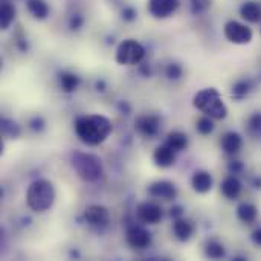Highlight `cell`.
<instances>
[{"label": "cell", "instance_id": "26", "mask_svg": "<svg viewBox=\"0 0 261 261\" xmlns=\"http://www.w3.org/2000/svg\"><path fill=\"white\" fill-rule=\"evenodd\" d=\"M197 132L200 135H211L214 132V122L213 118L210 116H203L197 121Z\"/></svg>", "mask_w": 261, "mask_h": 261}, {"label": "cell", "instance_id": "14", "mask_svg": "<svg viewBox=\"0 0 261 261\" xmlns=\"http://www.w3.org/2000/svg\"><path fill=\"white\" fill-rule=\"evenodd\" d=\"M191 185L196 193L205 194L213 188V176L208 171H196L191 179Z\"/></svg>", "mask_w": 261, "mask_h": 261}, {"label": "cell", "instance_id": "19", "mask_svg": "<svg viewBox=\"0 0 261 261\" xmlns=\"http://www.w3.org/2000/svg\"><path fill=\"white\" fill-rule=\"evenodd\" d=\"M173 231L174 236L180 240V242H187L191 239L193 232H194V226L191 225V222L184 220V219H176L174 225H173Z\"/></svg>", "mask_w": 261, "mask_h": 261}, {"label": "cell", "instance_id": "17", "mask_svg": "<svg viewBox=\"0 0 261 261\" xmlns=\"http://www.w3.org/2000/svg\"><path fill=\"white\" fill-rule=\"evenodd\" d=\"M240 15L249 23H258L261 21V6L257 2H246L240 8Z\"/></svg>", "mask_w": 261, "mask_h": 261}, {"label": "cell", "instance_id": "28", "mask_svg": "<svg viewBox=\"0 0 261 261\" xmlns=\"http://www.w3.org/2000/svg\"><path fill=\"white\" fill-rule=\"evenodd\" d=\"M248 127L252 133H260L261 132V113H254L249 121H248Z\"/></svg>", "mask_w": 261, "mask_h": 261}, {"label": "cell", "instance_id": "33", "mask_svg": "<svg viewBox=\"0 0 261 261\" xmlns=\"http://www.w3.org/2000/svg\"><path fill=\"white\" fill-rule=\"evenodd\" d=\"M252 242L255 243V245H258V246H261V228H258V229H255L254 232H252Z\"/></svg>", "mask_w": 261, "mask_h": 261}, {"label": "cell", "instance_id": "21", "mask_svg": "<svg viewBox=\"0 0 261 261\" xmlns=\"http://www.w3.org/2000/svg\"><path fill=\"white\" fill-rule=\"evenodd\" d=\"M15 17V8L11 2L5 0L2 2V8H0V23H2V29H8L9 24L14 21Z\"/></svg>", "mask_w": 261, "mask_h": 261}, {"label": "cell", "instance_id": "29", "mask_svg": "<svg viewBox=\"0 0 261 261\" xmlns=\"http://www.w3.org/2000/svg\"><path fill=\"white\" fill-rule=\"evenodd\" d=\"M213 5V0H191V8L196 14L205 12Z\"/></svg>", "mask_w": 261, "mask_h": 261}, {"label": "cell", "instance_id": "4", "mask_svg": "<svg viewBox=\"0 0 261 261\" xmlns=\"http://www.w3.org/2000/svg\"><path fill=\"white\" fill-rule=\"evenodd\" d=\"M72 167L84 182H96L102 176L101 159L89 153H75L72 156Z\"/></svg>", "mask_w": 261, "mask_h": 261}, {"label": "cell", "instance_id": "37", "mask_svg": "<svg viewBox=\"0 0 261 261\" xmlns=\"http://www.w3.org/2000/svg\"><path fill=\"white\" fill-rule=\"evenodd\" d=\"M254 185H255V188H261V177H255Z\"/></svg>", "mask_w": 261, "mask_h": 261}, {"label": "cell", "instance_id": "27", "mask_svg": "<svg viewBox=\"0 0 261 261\" xmlns=\"http://www.w3.org/2000/svg\"><path fill=\"white\" fill-rule=\"evenodd\" d=\"M2 132H3L5 135L11 136V138H15V136L20 135L18 125H17L14 121H11V119H2Z\"/></svg>", "mask_w": 261, "mask_h": 261}, {"label": "cell", "instance_id": "13", "mask_svg": "<svg viewBox=\"0 0 261 261\" xmlns=\"http://www.w3.org/2000/svg\"><path fill=\"white\" fill-rule=\"evenodd\" d=\"M222 148L225 153L228 154H236L240 151L242 145H243V139H242V135L237 133V132H228L223 135L222 138Z\"/></svg>", "mask_w": 261, "mask_h": 261}, {"label": "cell", "instance_id": "5", "mask_svg": "<svg viewBox=\"0 0 261 261\" xmlns=\"http://www.w3.org/2000/svg\"><path fill=\"white\" fill-rule=\"evenodd\" d=\"M144 57H145L144 46L133 38H127V40L121 41L116 49V63L121 66L138 64L144 60Z\"/></svg>", "mask_w": 261, "mask_h": 261}, {"label": "cell", "instance_id": "16", "mask_svg": "<svg viewBox=\"0 0 261 261\" xmlns=\"http://www.w3.org/2000/svg\"><path fill=\"white\" fill-rule=\"evenodd\" d=\"M220 190H222V194H223L226 199L234 200V199H237V197L240 196V193H242V182H240L234 174H232V176H228V177L222 182Z\"/></svg>", "mask_w": 261, "mask_h": 261}, {"label": "cell", "instance_id": "35", "mask_svg": "<svg viewBox=\"0 0 261 261\" xmlns=\"http://www.w3.org/2000/svg\"><path fill=\"white\" fill-rule=\"evenodd\" d=\"M31 124H32V128L34 130H43V125H44L43 119H40V118H35Z\"/></svg>", "mask_w": 261, "mask_h": 261}, {"label": "cell", "instance_id": "24", "mask_svg": "<svg viewBox=\"0 0 261 261\" xmlns=\"http://www.w3.org/2000/svg\"><path fill=\"white\" fill-rule=\"evenodd\" d=\"M205 254H206V257H210V258H213V260H219V258H223V257H225V248H223L222 243L213 240V242H210V243L206 245Z\"/></svg>", "mask_w": 261, "mask_h": 261}, {"label": "cell", "instance_id": "6", "mask_svg": "<svg viewBox=\"0 0 261 261\" xmlns=\"http://www.w3.org/2000/svg\"><path fill=\"white\" fill-rule=\"evenodd\" d=\"M225 37L228 38V41L234 43V44H248L252 41V29L240 21L231 20L225 24L223 28Z\"/></svg>", "mask_w": 261, "mask_h": 261}, {"label": "cell", "instance_id": "12", "mask_svg": "<svg viewBox=\"0 0 261 261\" xmlns=\"http://www.w3.org/2000/svg\"><path fill=\"white\" fill-rule=\"evenodd\" d=\"M159 125H161V121L158 116H153V115H144V116H139L138 121H136V127L138 130L144 135V136H154L158 132H159Z\"/></svg>", "mask_w": 261, "mask_h": 261}, {"label": "cell", "instance_id": "8", "mask_svg": "<svg viewBox=\"0 0 261 261\" xmlns=\"http://www.w3.org/2000/svg\"><path fill=\"white\" fill-rule=\"evenodd\" d=\"M179 8V0H148V11L154 18H167Z\"/></svg>", "mask_w": 261, "mask_h": 261}, {"label": "cell", "instance_id": "7", "mask_svg": "<svg viewBox=\"0 0 261 261\" xmlns=\"http://www.w3.org/2000/svg\"><path fill=\"white\" fill-rule=\"evenodd\" d=\"M127 243L135 249H145L151 243V234L142 226H130L127 229Z\"/></svg>", "mask_w": 261, "mask_h": 261}, {"label": "cell", "instance_id": "1", "mask_svg": "<svg viewBox=\"0 0 261 261\" xmlns=\"http://www.w3.org/2000/svg\"><path fill=\"white\" fill-rule=\"evenodd\" d=\"M113 125L110 119L102 115H87L81 116L75 121V133L81 142L87 145H99L102 144L112 133Z\"/></svg>", "mask_w": 261, "mask_h": 261}, {"label": "cell", "instance_id": "15", "mask_svg": "<svg viewBox=\"0 0 261 261\" xmlns=\"http://www.w3.org/2000/svg\"><path fill=\"white\" fill-rule=\"evenodd\" d=\"M153 159H154V164L161 168H168L174 164L176 161V156H174V150L170 148L168 145H164V147H159L156 148L154 154H153Z\"/></svg>", "mask_w": 261, "mask_h": 261}, {"label": "cell", "instance_id": "25", "mask_svg": "<svg viewBox=\"0 0 261 261\" xmlns=\"http://www.w3.org/2000/svg\"><path fill=\"white\" fill-rule=\"evenodd\" d=\"M249 92H251V83L246 80H240L232 86V96L236 99H243L245 96H248Z\"/></svg>", "mask_w": 261, "mask_h": 261}, {"label": "cell", "instance_id": "31", "mask_svg": "<svg viewBox=\"0 0 261 261\" xmlns=\"http://www.w3.org/2000/svg\"><path fill=\"white\" fill-rule=\"evenodd\" d=\"M229 171H231L232 174H239V173H242V171H243V164H242L240 161H234V162H231V164H229Z\"/></svg>", "mask_w": 261, "mask_h": 261}, {"label": "cell", "instance_id": "9", "mask_svg": "<svg viewBox=\"0 0 261 261\" xmlns=\"http://www.w3.org/2000/svg\"><path fill=\"white\" fill-rule=\"evenodd\" d=\"M138 217L142 223L147 225H156L162 219V210L156 203H142L138 206Z\"/></svg>", "mask_w": 261, "mask_h": 261}, {"label": "cell", "instance_id": "36", "mask_svg": "<svg viewBox=\"0 0 261 261\" xmlns=\"http://www.w3.org/2000/svg\"><path fill=\"white\" fill-rule=\"evenodd\" d=\"M81 23H83V18L73 17V18H72V23H70V28H72V29H78V28L81 26Z\"/></svg>", "mask_w": 261, "mask_h": 261}, {"label": "cell", "instance_id": "20", "mask_svg": "<svg viewBox=\"0 0 261 261\" xmlns=\"http://www.w3.org/2000/svg\"><path fill=\"white\" fill-rule=\"evenodd\" d=\"M167 145L174 151H182L188 147V136L182 132H173L167 136Z\"/></svg>", "mask_w": 261, "mask_h": 261}, {"label": "cell", "instance_id": "23", "mask_svg": "<svg viewBox=\"0 0 261 261\" xmlns=\"http://www.w3.org/2000/svg\"><path fill=\"white\" fill-rule=\"evenodd\" d=\"M60 83H61V89L69 93V92H73L78 87L80 78L76 75H73V73H61Z\"/></svg>", "mask_w": 261, "mask_h": 261}, {"label": "cell", "instance_id": "18", "mask_svg": "<svg viewBox=\"0 0 261 261\" xmlns=\"http://www.w3.org/2000/svg\"><path fill=\"white\" fill-rule=\"evenodd\" d=\"M237 217L243 222V223H246V225H252L255 220H257V217H258V210H257V206L255 205H252V203H242V205H239V208H237Z\"/></svg>", "mask_w": 261, "mask_h": 261}, {"label": "cell", "instance_id": "22", "mask_svg": "<svg viewBox=\"0 0 261 261\" xmlns=\"http://www.w3.org/2000/svg\"><path fill=\"white\" fill-rule=\"evenodd\" d=\"M28 11L38 20L46 18L49 9L44 0H28Z\"/></svg>", "mask_w": 261, "mask_h": 261}, {"label": "cell", "instance_id": "10", "mask_svg": "<svg viewBox=\"0 0 261 261\" xmlns=\"http://www.w3.org/2000/svg\"><path fill=\"white\" fill-rule=\"evenodd\" d=\"M84 219L89 225L106 226L109 223V211L101 205H90L84 211Z\"/></svg>", "mask_w": 261, "mask_h": 261}, {"label": "cell", "instance_id": "30", "mask_svg": "<svg viewBox=\"0 0 261 261\" xmlns=\"http://www.w3.org/2000/svg\"><path fill=\"white\" fill-rule=\"evenodd\" d=\"M165 73H167V76L170 80H177V78L182 76V67L179 64H168Z\"/></svg>", "mask_w": 261, "mask_h": 261}, {"label": "cell", "instance_id": "2", "mask_svg": "<svg viewBox=\"0 0 261 261\" xmlns=\"http://www.w3.org/2000/svg\"><path fill=\"white\" fill-rule=\"evenodd\" d=\"M26 202L28 206L35 213H44L50 210L55 202L54 184L44 179L32 182L26 191Z\"/></svg>", "mask_w": 261, "mask_h": 261}, {"label": "cell", "instance_id": "32", "mask_svg": "<svg viewBox=\"0 0 261 261\" xmlns=\"http://www.w3.org/2000/svg\"><path fill=\"white\" fill-rule=\"evenodd\" d=\"M122 17H124L125 20H133V18L136 17V12H135L133 8H125V9L122 11Z\"/></svg>", "mask_w": 261, "mask_h": 261}, {"label": "cell", "instance_id": "11", "mask_svg": "<svg viewBox=\"0 0 261 261\" xmlns=\"http://www.w3.org/2000/svg\"><path fill=\"white\" fill-rule=\"evenodd\" d=\"M150 194L153 197H158V199H164V200H171L177 196V190L176 187L171 184V182H167V180H161V182H154L150 185L148 188Z\"/></svg>", "mask_w": 261, "mask_h": 261}, {"label": "cell", "instance_id": "34", "mask_svg": "<svg viewBox=\"0 0 261 261\" xmlns=\"http://www.w3.org/2000/svg\"><path fill=\"white\" fill-rule=\"evenodd\" d=\"M170 214H171V217H174V219H180V216L184 214V210H182L180 206H173Z\"/></svg>", "mask_w": 261, "mask_h": 261}, {"label": "cell", "instance_id": "3", "mask_svg": "<svg viewBox=\"0 0 261 261\" xmlns=\"http://www.w3.org/2000/svg\"><path fill=\"white\" fill-rule=\"evenodd\" d=\"M193 106L196 109H199L200 112H203L206 116L213 118V119H225L228 116V107L223 102L220 93L217 89L214 87H208L200 90L194 99H193Z\"/></svg>", "mask_w": 261, "mask_h": 261}]
</instances>
